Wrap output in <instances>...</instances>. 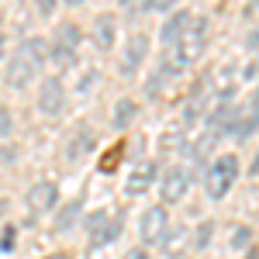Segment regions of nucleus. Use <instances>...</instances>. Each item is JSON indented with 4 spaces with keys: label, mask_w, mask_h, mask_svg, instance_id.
Here are the masks:
<instances>
[{
    "label": "nucleus",
    "mask_w": 259,
    "mask_h": 259,
    "mask_svg": "<svg viewBox=\"0 0 259 259\" xmlns=\"http://www.w3.org/2000/svg\"><path fill=\"white\" fill-rule=\"evenodd\" d=\"M204 41H207V21L194 18L190 31H187L180 41H173V45L162 52V59H159V66L166 69L169 80L180 76V73H187V66H194V62L204 56Z\"/></svg>",
    "instance_id": "1"
},
{
    "label": "nucleus",
    "mask_w": 259,
    "mask_h": 259,
    "mask_svg": "<svg viewBox=\"0 0 259 259\" xmlns=\"http://www.w3.org/2000/svg\"><path fill=\"white\" fill-rule=\"evenodd\" d=\"M45 59H49V41H45V38L21 41V49L11 56V62H7V83H11L14 90L28 87V83L41 73Z\"/></svg>",
    "instance_id": "2"
},
{
    "label": "nucleus",
    "mask_w": 259,
    "mask_h": 259,
    "mask_svg": "<svg viewBox=\"0 0 259 259\" xmlns=\"http://www.w3.org/2000/svg\"><path fill=\"white\" fill-rule=\"evenodd\" d=\"M80 28L73 24V21H62L59 28H56V38L49 41V59L56 62L59 69L66 66H73L76 62V49H80Z\"/></svg>",
    "instance_id": "3"
},
{
    "label": "nucleus",
    "mask_w": 259,
    "mask_h": 259,
    "mask_svg": "<svg viewBox=\"0 0 259 259\" xmlns=\"http://www.w3.org/2000/svg\"><path fill=\"white\" fill-rule=\"evenodd\" d=\"M235 180H239V159L235 156H218L207 169V197L221 200L235 187Z\"/></svg>",
    "instance_id": "4"
},
{
    "label": "nucleus",
    "mask_w": 259,
    "mask_h": 259,
    "mask_svg": "<svg viewBox=\"0 0 259 259\" xmlns=\"http://www.w3.org/2000/svg\"><path fill=\"white\" fill-rule=\"evenodd\" d=\"M38 111L45 114V118H59L62 111H66V87H62L59 76L41 80V87H38Z\"/></svg>",
    "instance_id": "5"
},
{
    "label": "nucleus",
    "mask_w": 259,
    "mask_h": 259,
    "mask_svg": "<svg viewBox=\"0 0 259 259\" xmlns=\"http://www.w3.org/2000/svg\"><path fill=\"white\" fill-rule=\"evenodd\" d=\"M24 204H28V211H31V214H49V211L59 204V187H56L52 180H38V183H31V187H28Z\"/></svg>",
    "instance_id": "6"
},
{
    "label": "nucleus",
    "mask_w": 259,
    "mask_h": 259,
    "mask_svg": "<svg viewBox=\"0 0 259 259\" xmlns=\"http://www.w3.org/2000/svg\"><path fill=\"white\" fill-rule=\"evenodd\" d=\"M190 190V169L187 166H169L162 173V183H159V194H162V204H180Z\"/></svg>",
    "instance_id": "7"
},
{
    "label": "nucleus",
    "mask_w": 259,
    "mask_h": 259,
    "mask_svg": "<svg viewBox=\"0 0 259 259\" xmlns=\"http://www.w3.org/2000/svg\"><path fill=\"white\" fill-rule=\"evenodd\" d=\"M259 128V107L249 100V104H242V107H232V121H228V135L235 142L249 139L252 132Z\"/></svg>",
    "instance_id": "8"
},
{
    "label": "nucleus",
    "mask_w": 259,
    "mask_h": 259,
    "mask_svg": "<svg viewBox=\"0 0 259 259\" xmlns=\"http://www.w3.org/2000/svg\"><path fill=\"white\" fill-rule=\"evenodd\" d=\"M139 232H142V242H149V245H156V242L166 239V232H169V214H166V207H149L145 214H142V225H139Z\"/></svg>",
    "instance_id": "9"
},
{
    "label": "nucleus",
    "mask_w": 259,
    "mask_h": 259,
    "mask_svg": "<svg viewBox=\"0 0 259 259\" xmlns=\"http://www.w3.org/2000/svg\"><path fill=\"white\" fill-rule=\"evenodd\" d=\"M145 56H149V35H145V31H135V35L128 38V45H124L121 73H124V76H135V73H139V66L145 62Z\"/></svg>",
    "instance_id": "10"
},
{
    "label": "nucleus",
    "mask_w": 259,
    "mask_h": 259,
    "mask_svg": "<svg viewBox=\"0 0 259 259\" xmlns=\"http://www.w3.org/2000/svg\"><path fill=\"white\" fill-rule=\"evenodd\" d=\"M94 145H97V135L90 132V128H76L69 142H66V159L69 162H80L83 156H90L94 152Z\"/></svg>",
    "instance_id": "11"
},
{
    "label": "nucleus",
    "mask_w": 259,
    "mask_h": 259,
    "mask_svg": "<svg viewBox=\"0 0 259 259\" xmlns=\"http://www.w3.org/2000/svg\"><path fill=\"white\" fill-rule=\"evenodd\" d=\"M152 180H156V162H152V159H142L139 166L128 173V187H124V190H128L132 197H135V194H145V190L152 187Z\"/></svg>",
    "instance_id": "12"
},
{
    "label": "nucleus",
    "mask_w": 259,
    "mask_h": 259,
    "mask_svg": "<svg viewBox=\"0 0 259 259\" xmlns=\"http://www.w3.org/2000/svg\"><path fill=\"white\" fill-rule=\"evenodd\" d=\"M94 45L97 49H114V38H118V21L111 18V14H100V18H94Z\"/></svg>",
    "instance_id": "13"
},
{
    "label": "nucleus",
    "mask_w": 259,
    "mask_h": 259,
    "mask_svg": "<svg viewBox=\"0 0 259 259\" xmlns=\"http://www.w3.org/2000/svg\"><path fill=\"white\" fill-rule=\"evenodd\" d=\"M190 24H194V18L187 14V11H177L173 18L162 24V31H159V38H162V45H173V41H180L187 31H190Z\"/></svg>",
    "instance_id": "14"
},
{
    "label": "nucleus",
    "mask_w": 259,
    "mask_h": 259,
    "mask_svg": "<svg viewBox=\"0 0 259 259\" xmlns=\"http://www.w3.org/2000/svg\"><path fill=\"white\" fill-rule=\"evenodd\" d=\"M135 114H139V104L128 97H121L118 104H114V128H128L132 121H135Z\"/></svg>",
    "instance_id": "15"
},
{
    "label": "nucleus",
    "mask_w": 259,
    "mask_h": 259,
    "mask_svg": "<svg viewBox=\"0 0 259 259\" xmlns=\"http://www.w3.org/2000/svg\"><path fill=\"white\" fill-rule=\"evenodd\" d=\"M183 242H187V228L166 232V239H162V252H166V256H180V252H183Z\"/></svg>",
    "instance_id": "16"
},
{
    "label": "nucleus",
    "mask_w": 259,
    "mask_h": 259,
    "mask_svg": "<svg viewBox=\"0 0 259 259\" xmlns=\"http://www.w3.org/2000/svg\"><path fill=\"white\" fill-rule=\"evenodd\" d=\"M166 80H169V76H166V69H162V66H156V69H152V76L145 80V94H149V97H156V94H162V87H166Z\"/></svg>",
    "instance_id": "17"
},
{
    "label": "nucleus",
    "mask_w": 259,
    "mask_h": 259,
    "mask_svg": "<svg viewBox=\"0 0 259 259\" xmlns=\"http://www.w3.org/2000/svg\"><path fill=\"white\" fill-rule=\"evenodd\" d=\"M76 214H80V204H76V200H73V204H66V207H62V218L56 221V228H59V232H66V228L76 221Z\"/></svg>",
    "instance_id": "18"
},
{
    "label": "nucleus",
    "mask_w": 259,
    "mask_h": 259,
    "mask_svg": "<svg viewBox=\"0 0 259 259\" xmlns=\"http://www.w3.org/2000/svg\"><path fill=\"white\" fill-rule=\"evenodd\" d=\"M11 132H14V118H11V111L0 104V139H7Z\"/></svg>",
    "instance_id": "19"
},
{
    "label": "nucleus",
    "mask_w": 259,
    "mask_h": 259,
    "mask_svg": "<svg viewBox=\"0 0 259 259\" xmlns=\"http://www.w3.org/2000/svg\"><path fill=\"white\" fill-rule=\"evenodd\" d=\"M177 0H142V11H169Z\"/></svg>",
    "instance_id": "20"
},
{
    "label": "nucleus",
    "mask_w": 259,
    "mask_h": 259,
    "mask_svg": "<svg viewBox=\"0 0 259 259\" xmlns=\"http://www.w3.org/2000/svg\"><path fill=\"white\" fill-rule=\"evenodd\" d=\"M235 249H242V245H249V228H235V242H232Z\"/></svg>",
    "instance_id": "21"
},
{
    "label": "nucleus",
    "mask_w": 259,
    "mask_h": 259,
    "mask_svg": "<svg viewBox=\"0 0 259 259\" xmlns=\"http://www.w3.org/2000/svg\"><path fill=\"white\" fill-rule=\"evenodd\" d=\"M56 4H59V0H38V14H41V18H49V14L56 11Z\"/></svg>",
    "instance_id": "22"
},
{
    "label": "nucleus",
    "mask_w": 259,
    "mask_h": 259,
    "mask_svg": "<svg viewBox=\"0 0 259 259\" xmlns=\"http://www.w3.org/2000/svg\"><path fill=\"white\" fill-rule=\"evenodd\" d=\"M207 239H211V225H200V232H197V249H204V245H207Z\"/></svg>",
    "instance_id": "23"
},
{
    "label": "nucleus",
    "mask_w": 259,
    "mask_h": 259,
    "mask_svg": "<svg viewBox=\"0 0 259 259\" xmlns=\"http://www.w3.org/2000/svg\"><path fill=\"white\" fill-rule=\"evenodd\" d=\"M128 259H149V252H145V249H132V252H128Z\"/></svg>",
    "instance_id": "24"
},
{
    "label": "nucleus",
    "mask_w": 259,
    "mask_h": 259,
    "mask_svg": "<svg viewBox=\"0 0 259 259\" xmlns=\"http://www.w3.org/2000/svg\"><path fill=\"white\" fill-rule=\"evenodd\" d=\"M62 4H69V7H80L83 0H62Z\"/></svg>",
    "instance_id": "25"
},
{
    "label": "nucleus",
    "mask_w": 259,
    "mask_h": 259,
    "mask_svg": "<svg viewBox=\"0 0 259 259\" xmlns=\"http://www.w3.org/2000/svg\"><path fill=\"white\" fill-rule=\"evenodd\" d=\"M252 104H256V107H259V87H256V97H252Z\"/></svg>",
    "instance_id": "26"
},
{
    "label": "nucleus",
    "mask_w": 259,
    "mask_h": 259,
    "mask_svg": "<svg viewBox=\"0 0 259 259\" xmlns=\"http://www.w3.org/2000/svg\"><path fill=\"white\" fill-rule=\"evenodd\" d=\"M52 259H66V256H52Z\"/></svg>",
    "instance_id": "27"
},
{
    "label": "nucleus",
    "mask_w": 259,
    "mask_h": 259,
    "mask_svg": "<svg viewBox=\"0 0 259 259\" xmlns=\"http://www.w3.org/2000/svg\"><path fill=\"white\" fill-rule=\"evenodd\" d=\"M0 45H4V38H0ZM0 52H4V49H0Z\"/></svg>",
    "instance_id": "28"
}]
</instances>
